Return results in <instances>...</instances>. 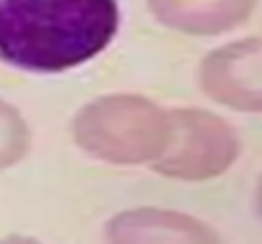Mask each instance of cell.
<instances>
[{"mask_svg":"<svg viewBox=\"0 0 262 244\" xmlns=\"http://www.w3.org/2000/svg\"><path fill=\"white\" fill-rule=\"evenodd\" d=\"M117 28V0H0V61L69 72L99 56Z\"/></svg>","mask_w":262,"mask_h":244,"instance_id":"6da1fadb","label":"cell"},{"mask_svg":"<svg viewBox=\"0 0 262 244\" xmlns=\"http://www.w3.org/2000/svg\"><path fill=\"white\" fill-rule=\"evenodd\" d=\"M72 132L92 158L115 165L153 163L166 145L168 112L140 94H107L77 112Z\"/></svg>","mask_w":262,"mask_h":244,"instance_id":"7a4b0ae2","label":"cell"},{"mask_svg":"<svg viewBox=\"0 0 262 244\" xmlns=\"http://www.w3.org/2000/svg\"><path fill=\"white\" fill-rule=\"evenodd\" d=\"M239 156L237 132L206 109L168 112V135L153 170L176 181H209L222 175Z\"/></svg>","mask_w":262,"mask_h":244,"instance_id":"3957f363","label":"cell"},{"mask_svg":"<svg viewBox=\"0 0 262 244\" xmlns=\"http://www.w3.org/2000/svg\"><path fill=\"white\" fill-rule=\"evenodd\" d=\"M199 81L224 107L262 112V41L242 38L211 51L199 69Z\"/></svg>","mask_w":262,"mask_h":244,"instance_id":"277c9868","label":"cell"},{"mask_svg":"<svg viewBox=\"0 0 262 244\" xmlns=\"http://www.w3.org/2000/svg\"><path fill=\"white\" fill-rule=\"evenodd\" d=\"M107 244H222L219 234L201 219L168 209H127L104 227Z\"/></svg>","mask_w":262,"mask_h":244,"instance_id":"5b68a950","label":"cell"},{"mask_svg":"<svg viewBox=\"0 0 262 244\" xmlns=\"http://www.w3.org/2000/svg\"><path fill=\"white\" fill-rule=\"evenodd\" d=\"M163 26L188 36H216L245 23L255 0H148Z\"/></svg>","mask_w":262,"mask_h":244,"instance_id":"8992f818","label":"cell"},{"mask_svg":"<svg viewBox=\"0 0 262 244\" xmlns=\"http://www.w3.org/2000/svg\"><path fill=\"white\" fill-rule=\"evenodd\" d=\"M28 143H31V132L23 115L13 104L0 99V170L20 161L28 150Z\"/></svg>","mask_w":262,"mask_h":244,"instance_id":"52a82bcc","label":"cell"},{"mask_svg":"<svg viewBox=\"0 0 262 244\" xmlns=\"http://www.w3.org/2000/svg\"><path fill=\"white\" fill-rule=\"evenodd\" d=\"M0 244H41L33 237H26V234H10V237H3Z\"/></svg>","mask_w":262,"mask_h":244,"instance_id":"ba28073f","label":"cell"},{"mask_svg":"<svg viewBox=\"0 0 262 244\" xmlns=\"http://www.w3.org/2000/svg\"><path fill=\"white\" fill-rule=\"evenodd\" d=\"M255 211H257V216L262 219V181H260V186H257V191H255Z\"/></svg>","mask_w":262,"mask_h":244,"instance_id":"9c48e42d","label":"cell"}]
</instances>
